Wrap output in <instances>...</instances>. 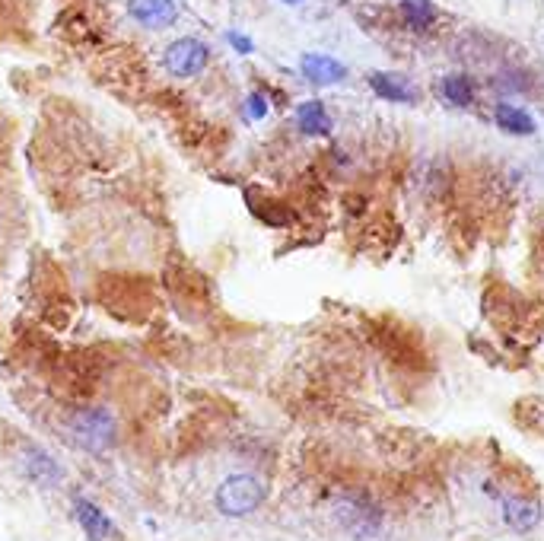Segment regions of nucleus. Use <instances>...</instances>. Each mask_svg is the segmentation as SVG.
I'll return each instance as SVG.
<instances>
[{
    "instance_id": "4",
    "label": "nucleus",
    "mask_w": 544,
    "mask_h": 541,
    "mask_svg": "<svg viewBox=\"0 0 544 541\" xmlns=\"http://www.w3.org/2000/svg\"><path fill=\"white\" fill-rule=\"evenodd\" d=\"M210 61V51L201 39L195 36H185V39H175L166 51H163V67L179 80L188 77H198Z\"/></svg>"
},
{
    "instance_id": "3",
    "label": "nucleus",
    "mask_w": 544,
    "mask_h": 541,
    "mask_svg": "<svg viewBox=\"0 0 544 541\" xmlns=\"http://www.w3.org/2000/svg\"><path fill=\"white\" fill-rule=\"evenodd\" d=\"M16 468H20V475L29 484L39 487V491H55V487H61L67 481L64 465L39 443H26L20 449V456H16Z\"/></svg>"
},
{
    "instance_id": "12",
    "label": "nucleus",
    "mask_w": 544,
    "mask_h": 541,
    "mask_svg": "<svg viewBox=\"0 0 544 541\" xmlns=\"http://www.w3.org/2000/svg\"><path fill=\"white\" fill-rule=\"evenodd\" d=\"M503 522L513 532H532L541 522V503L525 500V497H510L503 503Z\"/></svg>"
},
{
    "instance_id": "11",
    "label": "nucleus",
    "mask_w": 544,
    "mask_h": 541,
    "mask_svg": "<svg viewBox=\"0 0 544 541\" xmlns=\"http://www.w3.org/2000/svg\"><path fill=\"white\" fill-rule=\"evenodd\" d=\"M436 93L452 109H471L475 106V83L468 74H446L436 83Z\"/></svg>"
},
{
    "instance_id": "2",
    "label": "nucleus",
    "mask_w": 544,
    "mask_h": 541,
    "mask_svg": "<svg viewBox=\"0 0 544 541\" xmlns=\"http://www.w3.org/2000/svg\"><path fill=\"white\" fill-rule=\"evenodd\" d=\"M265 500H268V484H265V478L252 475V471L226 475L214 491V506H217V513L226 519L252 516L265 506Z\"/></svg>"
},
{
    "instance_id": "16",
    "label": "nucleus",
    "mask_w": 544,
    "mask_h": 541,
    "mask_svg": "<svg viewBox=\"0 0 544 541\" xmlns=\"http://www.w3.org/2000/svg\"><path fill=\"white\" fill-rule=\"evenodd\" d=\"M280 4H290V7H296V4H306V0H280Z\"/></svg>"
},
{
    "instance_id": "10",
    "label": "nucleus",
    "mask_w": 544,
    "mask_h": 541,
    "mask_svg": "<svg viewBox=\"0 0 544 541\" xmlns=\"http://www.w3.org/2000/svg\"><path fill=\"white\" fill-rule=\"evenodd\" d=\"M494 121L497 128L513 134V137H532L538 131L532 112H525L522 106H513V102H497L494 106Z\"/></svg>"
},
{
    "instance_id": "1",
    "label": "nucleus",
    "mask_w": 544,
    "mask_h": 541,
    "mask_svg": "<svg viewBox=\"0 0 544 541\" xmlns=\"http://www.w3.org/2000/svg\"><path fill=\"white\" fill-rule=\"evenodd\" d=\"M61 430L70 446L90 452V456H109L121 440L118 417L105 405H80L74 411H67Z\"/></svg>"
},
{
    "instance_id": "8",
    "label": "nucleus",
    "mask_w": 544,
    "mask_h": 541,
    "mask_svg": "<svg viewBox=\"0 0 544 541\" xmlns=\"http://www.w3.org/2000/svg\"><path fill=\"white\" fill-rule=\"evenodd\" d=\"M300 74L312 86H335L347 77V67H344V61L322 55V51H309V55L300 58Z\"/></svg>"
},
{
    "instance_id": "14",
    "label": "nucleus",
    "mask_w": 544,
    "mask_h": 541,
    "mask_svg": "<svg viewBox=\"0 0 544 541\" xmlns=\"http://www.w3.org/2000/svg\"><path fill=\"white\" fill-rule=\"evenodd\" d=\"M268 112H271V106H268V99H265V93H249L245 96V118L249 121H261V118H268Z\"/></svg>"
},
{
    "instance_id": "9",
    "label": "nucleus",
    "mask_w": 544,
    "mask_h": 541,
    "mask_svg": "<svg viewBox=\"0 0 544 541\" xmlns=\"http://www.w3.org/2000/svg\"><path fill=\"white\" fill-rule=\"evenodd\" d=\"M296 128H300L306 137H328L331 128H335V121H331L325 102L306 99V102L296 106Z\"/></svg>"
},
{
    "instance_id": "5",
    "label": "nucleus",
    "mask_w": 544,
    "mask_h": 541,
    "mask_svg": "<svg viewBox=\"0 0 544 541\" xmlns=\"http://www.w3.org/2000/svg\"><path fill=\"white\" fill-rule=\"evenodd\" d=\"M70 510H74L80 532L90 541H125V535H121V529H118V522L105 513L96 500L77 494L74 503H70Z\"/></svg>"
},
{
    "instance_id": "6",
    "label": "nucleus",
    "mask_w": 544,
    "mask_h": 541,
    "mask_svg": "<svg viewBox=\"0 0 544 541\" xmlns=\"http://www.w3.org/2000/svg\"><path fill=\"white\" fill-rule=\"evenodd\" d=\"M128 16L137 26L160 32L179 20V7L175 0H128Z\"/></svg>"
},
{
    "instance_id": "7",
    "label": "nucleus",
    "mask_w": 544,
    "mask_h": 541,
    "mask_svg": "<svg viewBox=\"0 0 544 541\" xmlns=\"http://www.w3.org/2000/svg\"><path fill=\"white\" fill-rule=\"evenodd\" d=\"M370 90L385 99V102H395V106H414L417 102V86L405 77V74H395V71H373L366 77Z\"/></svg>"
},
{
    "instance_id": "15",
    "label": "nucleus",
    "mask_w": 544,
    "mask_h": 541,
    "mask_svg": "<svg viewBox=\"0 0 544 541\" xmlns=\"http://www.w3.org/2000/svg\"><path fill=\"white\" fill-rule=\"evenodd\" d=\"M226 42H230L236 51H239V55H252V51H255V42L249 39V36H242V32H226Z\"/></svg>"
},
{
    "instance_id": "13",
    "label": "nucleus",
    "mask_w": 544,
    "mask_h": 541,
    "mask_svg": "<svg viewBox=\"0 0 544 541\" xmlns=\"http://www.w3.org/2000/svg\"><path fill=\"white\" fill-rule=\"evenodd\" d=\"M401 20L411 32H430L440 20V10L433 0H401Z\"/></svg>"
}]
</instances>
